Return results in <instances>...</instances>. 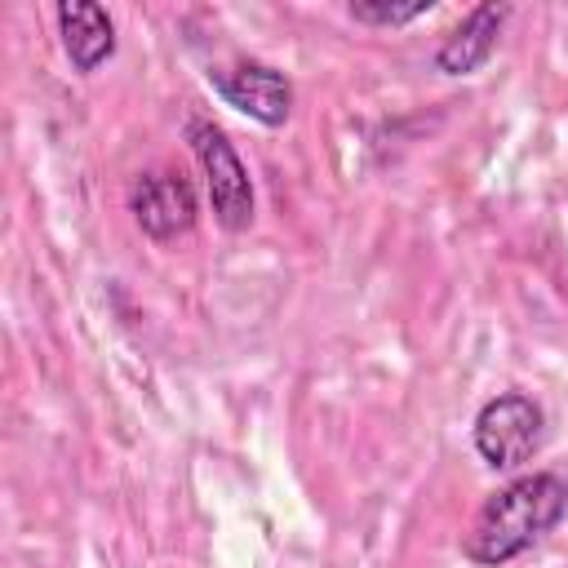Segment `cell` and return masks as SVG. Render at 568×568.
Returning <instances> with one entry per match:
<instances>
[{"label": "cell", "instance_id": "5b68a950", "mask_svg": "<svg viewBox=\"0 0 568 568\" xmlns=\"http://www.w3.org/2000/svg\"><path fill=\"white\" fill-rule=\"evenodd\" d=\"M129 209L138 217V226L151 240H178L182 231L195 226V191L178 169H151L138 173L129 186Z\"/></svg>", "mask_w": 568, "mask_h": 568}, {"label": "cell", "instance_id": "7a4b0ae2", "mask_svg": "<svg viewBox=\"0 0 568 568\" xmlns=\"http://www.w3.org/2000/svg\"><path fill=\"white\" fill-rule=\"evenodd\" d=\"M186 142L204 169V186H209V204H213V217L226 226V231H248L253 222V182H248V169L244 160L235 155L231 138L204 120V115H191L186 120Z\"/></svg>", "mask_w": 568, "mask_h": 568}, {"label": "cell", "instance_id": "8992f818", "mask_svg": "<svg viewBox=\"0 0 568 568\" xmlns=\"http://www.w3.org/2000/svg\"><path fill=\"white\" fill-rule=\"evenodd\" d=\"M506 18H510V4H475L444 36V44L435 49V71H444V75H470V71H479L493 58Z\"/></svg>", "mask_w": 568, "mask_h": 568}, {"label": "cell", "instance_id": "ba28073f", "mask_svg": "<svg viewBox=\"0 0 568 568\" xmlns=\"http://www.w3.org/2000/svg\"><path fill=\"white\" fill-rule=\"evenodd\" d=\"M435 0H413V4H390V0H355L351 4V18L355 22H368V27H404L422 13H430Z\"/></svg>", "mask_w": 568, "mask_h": 568}, {"label": "cell", "instance_id": "6da1fadb", "mask_svg": "<svg viewBox=\"0 0 568 568\" xmlns=\"http://www.w3.org/2000/svg\"><path fill=\"white\" fill-rule=\"evenodd\" d=\"M568 515V484L555 470H532L497 488L470 519L462 555L479 568H501L541 541Z\"/></svg>", "mask_w": 568, "mask_h": 568}, {"label": "cell", "instance_id": "277c9868", "mask_svg": "<svg viewBox=\"0 0 568 568\" xmlns=\"http://www.w3.org/2000/svg\"><path fill=\"white\" fill-rule=\"evenodd\" d=\"M209 84H213V93L226 106L244 111L248 120H257L266 129H280L288 120V111H293V84H288V75L275 71V67H266V62L213 67L209 71Z\"/></svg>", "mask_w": 568, "mask_h": 568}, {"label": "cell", "instance_id": "52a82bcc", "mask_svg": "<svg viewBox=\"0 0 568 568\" xmlns=\"http://www.w3.org/2000/svg\"><path fill=\"white\" fill-rule=\"evenodd\" d=\"M58 31H62V49L71 58L75 71H98L111 53H115V27L111 13L93 0H62L58 9Z\"/></svg>", "mask_w": 568, "mask_h": 568}, {"label": "cell", "instance_id": "3957f363", "mask_svg": "<svg viewBox=\"0 0 568 568\" xmlns=\"http://www.w3.org/2000/svg\"><path fill=\"white\" fill-rule=\"evenodd\" d=\"M546 444V413L537 399L506 390L493 395L479 417H475V453L493 466V470H515L524 462H532Z\"/></svg>", "mask_w": 568, "mask_h": 568}]
</instances>
